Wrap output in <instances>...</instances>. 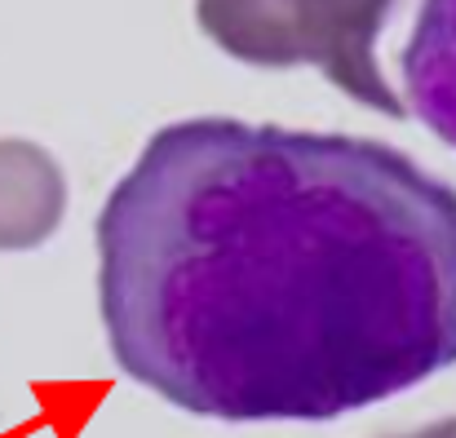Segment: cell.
<instances>
[{
  "label": "cell",
  "mask_w": 456,
  "mask_h": 438,
  "mask_svg": "<svg viewBox=\"0 0 456 438\" xmlns=\"http://www.w3.org/2000/svg\"><path fill=\"white\" fill-rule=\"evenodd\" d=\"M111 359L213 421H332L456 368V191L403 150L195 116L98 217Z\"/></svg>",
  "instance_id": "cell-1"
},
{
  "label": "cell",
  "mask_w": 456,
  "mask_h": 438,
  "mask_svg": "<svg viewBox=\"0 0 456 438\" xmlns=\"http://www.w3.org/2000/svg\"><path fill=\"white\" fill-rule=\"evenodd\" d=\"M399 71L417 120L456 150V0H421Z\"/></svg>",
  "instance_id": "cell-2"
}]
</instances>
